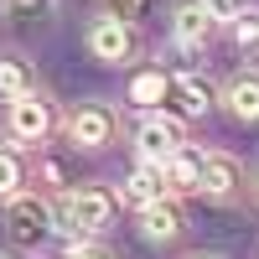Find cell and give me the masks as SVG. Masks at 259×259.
<instances>
[{"mask_svg": "<svg viewBox=\"0 0 259 259\" xmlns=\"http://www.w3.org/2000/svg\"><path fill=\"white\" fill-rule=\"evenodd\" d=\"M166 99H171V78H166V68H145V73L130 78V104L156 109V104H166Z\"/></svg>", "mask_w": 259, "mask_h": 259, "instance_id": "cell-14", "label": "cell"}, {"mask_svg": "<svg viewBox=\"0 0 259 259\" xmlns=\"http://www.w3.org/2000/svg\"><path fill=\"white\" fill-rule=\"evenodd\" d=\"M6 228L11 244H41V233L52 228V207L36 192H16V197H6Z\"/></svg>", "mask_w": 259, "mask_h": 259, "instance_id": "cell-2", "label": "cell"}, {"mask_svg": "<svg viewBox=\"0 0 259 259\" xmlns=\"http://www.w3.org/2000/svg\"><path fill=\"white\" fill-rule=\"evenodd\" d=\"M212 11L202 6V0H177V16H171V36H177L182 52H202L212 41Z\"/></svg>", "mask_w": 259, "mask_h": 259, "instance_id": "cell-6", "label": "cell"}, {"mask_svg": "<svg viewBox=\"0 0 259 259\" xmlns=\"http://www.w3.org/2000/svg\"><path fill=\"white\" fill-rule=\"evenodd\" d=\"M223 104H228V114H233V119L259 124V73H239V78L228 83Z\"/></svg>", "mask_w": 259, "mask_h": 259, "instance_id": "cell-13", "label": "cell"}, {"mask_svg": "<svg viewBox=\"0 0 259 259\" xmlns=\"http://www.w3.org/2000/svg\"><path fill=\"white\" fill-rule=\"evenodd\" d=\"M0 259H6V254H0Z\"/></svg>", "mask_w": 259, "mask_h": 259, "instance_id": "cell-22", "label": "cell"}, {"mask_svg": "<svg viewBox=\"0 0 259 259\" xmlns=\"http://www.w3.org/2000/svg\"><path fill=\"white\" fill-rule=\"evenodd\" d=\"M202 161H207V150L197 145H177L166 156V177H171V192H202Z\"/></svg>", "mask_w": 259, "mask_h": 259, "instance_id": "cell-10", "label": "cell"}, {"mask_svg": "<svg viewBox=\"0 0 259 259\" xmlns=\"http://www.w3.org/2000/svg\"><path fill=\"white\" fill-rule=\"evenodd\" d=\"M6 124H11V135H16V140H26V145H31V140H47V130H52V104L31 89V94L11 99Z\"/></svg>", "mask_w": 259, "mask_h": 259, "instance_id": "cell-7", "label": "cell"}, {"mask_svg": "<svg viewBox=\"0 0 259 259\" xmlns=\"http://www.w3.org/2000/svg\"><path fill=\"white\" fill-rule=\"evenodd\" d=\"M26 187V166H21L11 150H0V197H16Z\"/></svg>", "mask_w": 259, "mask_h": 259, "instance_id": "cell-18", "label": "cell"}, {"mask_svg": "<svg viewBox=\"0 0 259 259\" xmlns=\"http://www.w3.org/2000/svg\"><path fill=\"white\" fill-rule=\"evenodd\" d=\"M31 94V68L21 57H0V99H21Z\"/></svg>", "mask_w": 259, "mask_h": 259, "instance_id": "cell-15", "label": "cell"}, {"mask_svg": "<svg viewBox=\"0 0 259 259\" xmlns=\"http://www.w3.org/2000/svg\"><path fill=\"white\" fill-rule=\"evenodd\" d=\"M68 259H109V249H99V244H89V239H78V244L68 249Z\"/></svg>", "mask_w": 259, "mask_h": 259, "instance_id": "cell-19", "label": "cell"}, {"mask_svg": "<svg viewBox=\"0 0 259 259\" xmlns=\"http://www.w3.org/2000/svg\"><path fill=\"white\" fill-rule=\"evenodd\" d=\"M233 192H239V161L223 156V150H207V161H202V197L228 202Z\"/></svg>", "mask_w": 259, "mask_h": 259, "instance_id": "cell-9", "label": "cell"}, {"mask_svg": "<svg viewBox=\"0 0 259 259\" xmlns=\"http://www.w3.org/2000/svg\"><path fill=\"white\" fill-rule=\"evenodd\" d=\"M145 11H150V0H114V16H124V21H135Z\"/></svg>", "mask_w": 259, "mask_h": 259, "instance_id": "cell-20", "label": "cell"}, {"mask_svg": "<svg viewBox=\"0 0 259 259\" xmlns=\"http://www.w3.org/2000/svg\"><path fill=\"white\" fill-rule=\"evenodd\" d=\"M182 140H187V135H182V119H177V114H145V119L135 124V150H140V161H166Z\"/></svg>", "mask_w": 259, "mask_h": 259, "instance_id": "cell-4", "label": "cell"}, {"mask_svg": "<svg viewBox=\"0 0 259 259\" xmlns=\"http://www.w3.org/2000/svg\"><path fill=\"white\" fill-rule=\"evenodd\" d=\"M89 52L94 62H124L130 52H135V31H130V21L124 16H99L94 26H89Z\"/></svg>", "mask_w": 259, "mask_h": 259, "instance_id": "cell-5", "label": "cell"}, {"mask_svg": "<svg viewBox=\"0 0 259 259\" xmlns=\"http://www.w3.org/2000/svg\"><path fill=\"white\" fill-rule=\"evenodd\" d=\"M52 218L62 223V233H78V239H89V233H99L104 223L114 218V192H109V187H73Z\"/></svg>", "mask_w": 259, "mask_h": 259, "instance_id": "cell-1", "label": "cell"}, {"mask_svg": "<svg viewBox=\"0 0 259 259\" xmlns=\"http://www.w3.org/2000/svg\"><path fill=\"white\" fill-rule=\"evenodd\" d=\"M228 31H233V47H239V52H254V47H259V11H254V6H249V11L239 6V11L228 16Z\"/></svg>", "mask_w": 259, "mask_h": 259, "instance_id": "cell-16", "label": "cell"}, {"mask_svg": "<svg viewBox=\"0 0 259 259\" xmlns=\"http://www.w3.org/2000/svg\"><path fill=\"white\" fill-rule=\"evenodd\" d=\"M68 140H73L78 150H104V145L114 140V109H109V104H99V99L78 104L73 119H68Z\"/></svg>", "mask_w": 259, "mask_h": 259, "instance_id": "cell-3", "label": "cell"}, {"mask_svg": "<svg viewBox=\"0 0 259 259\" xmlns=\"http://www.w3.org/2000/svg\"><path fill=\"white\" fill-rule=\"evenodd\" d=\"M140 233L150 244H171L182 233V207L171 202V197H161V202H145L140 207Z\"/></svg>", "mask_w": 259, "mask_h": 259, "instance_id": "cell-11", "label": "cell"}, {"mask_svg": "<svg viewBox=\"0 0 259 259\" xmlns=\"http://www.w3.org/2000/svg\"><path fill=\"white\" fill-rule=\"evenodd\" d=\"M11 21H47L57 11V0H0Z\"/></svg>", "mask_w": 259, "mask_h": 259, "instance_id": "cell-17", "label": "cell"}, {"mask_svg": "<svg viewBox=\"0 0 259 259\" xmlns=\"http://www.w3.org/2000/svg\"><path fill=\"white\" fill-rule=\"evenodd\" d=\"M202 6L212 11V21H228L233 11H239V0H202Z\"/></svg>", "mask_w": 259, "mask_h": 259, "instance_id": "cell-21", "label": "cell"}, {"mask_svg": "<svg viewBox=\"0 0 259 259\" xmlns=\"http://www.w3.org/2000/svg\"><path fill=\"white\" fill-rule=\"evenodd\" d=\"M161 197H171V177H166V161H140L135 171H130V182H124V202L145 207V202H161Z\"/></svg>", "mask_w": 259, "mask_h": 259, "instance_id": "cell-8", "label": "cell"}, {"mask_svg": "<svg viewBox=\"0 0 259 259\" xmlns=\"http://www.w3.org/2000/svg\"><path fill=\"white\" fill-rule=\"evenodd\" d=\"M171 99H177L182 119H202V114L212 109V89L202 83V73H182V78H171Z\"/></svg>", "mask_w": 259, "mask_h": 259, "instance_id": "cell-12", "label": "cell"}]
</instances>
